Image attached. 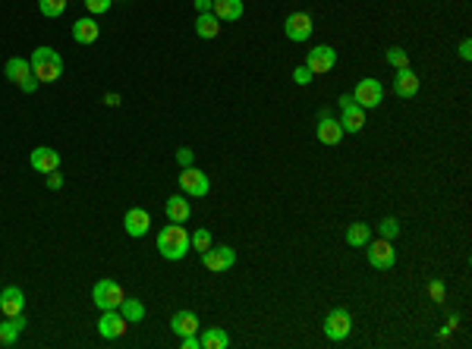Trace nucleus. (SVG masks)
Segmentation results:
<instances>
[{
    "instance_id": "nucleus-1",
    "label": "nucleus",
    "mask_w": 472,
    "mask_h": 349,
    "mask_svg": "<svg viewBox=\"0 0 472 349\" xmlns=\"http://www.w3.org/2000/svg\"><path fill=\"white\" fill-rule=\"evenodd\" d=\"M157 252L167 261H183L192 252L189 246V233L183 230V224H171L157 233Z\"/></svg>"
},
{
    "instance_id": "nucleus-2",
    "label": "nucleus",
    "mask_w": 472,
    "mask_h": 349,
    "mask_svg": "<svg viewBox=\"0 0 472 349\" xmlns=\"http://www.w3.org/2000/svg\"><path fill=\"white\" fill-rule=\"evenodd\" d=\"M28 63H32V75L38 79V82H57V79L63 75V57L57 54L54 48H48V44L35 48L32 57H28Z\"/></svg>"
},
{
    "instance_id": "nucleus-3",
    "label": "nucleus",
    "mask_w": 472,
    "mask_h": 349,
    "mask_svg": "<svg viewBox=\"0 0 472 349\" xmlns=\"http://www.w3.org/2000/svg\"><path fill=\"white\" fill-rule=\"evenodd\" d=\"M349 334H353V312L349 308H331L328 315H324V337L340 343Z\"/></svg>"
},
{
    "instance_id": "nucleus-4",
    "label": "nucleus",
    "mask_w": 472,
    "mask_h": 349,
    "mask_svg": "<svg viewBox=\"0 0 472 349\" xmlns=\"http://www.w3.org/2000/svg\"><path fill=\"white\" fill-rule=\"evenodd\" d=\"M3 73H7L10 82H16L22 91H26V95H32V91L42 85V82H38V79L32 75V63H28L26 57H10L7 69H3Z\"/></svg>"
},
{
    "instance_id": "nucleus-5",
    "label": "nucleus",
    "mask_w": 472,
    "mask_h": 349,
    "mask_svg": "<svg viewBox=\"0 0 472 349\" xmlns=\"http://www.w3.org/2000/svg\"><path fill=\"white\" fill-rule=\"evenodd\" d=\"M180 189H183L186 199H205L211 192V183H208V177L199 167H183L180 170Z\"/></svg>"
},
{
    "instance_id": "nucleus-6",
    "label": "nucleus",
    "mask_w": 472,
    "mask_h": 349,
    "mask_svg": "<svg viewBox=\"0 0 472 349\" xmlns=\"http://www.w3.org/2000/svg\"><path fill=\"white\" fill-rule=\"evenodd\" d=\"M353 101H356L362 110L378 107V104L384 101V85L378 82V79H372V75H365V79L356 82V89H353Z\"/></svg>"
},
{
    "instance_id": "nucleus-7",
    "label": "nucleus",
    "mask_w": 472,
    "mask_h": 349,
    "mask_svg": "<svg viewBox=\"0 0 472 349\" xmlns=\"http://www.w3.org/2000/svg\"><path fill=\"white\" fill-rule=\"evenodd\" d=\"M312 32H315V22H312V16L302 13V10H296V13H290L287 19H283V35H287L293 44L308 42Z\"/></svg>"
},
{
    "instance_id": "nucleus-8",
    "label": "nucleus",
    "mask_w": 472,
    "mask_h": 349,
    "mask_svg": "<svg viewBox=\"0 0 472 349\" xmlns=\"http://www.w3.org/2000/svg\"><path fill=\"white\" fill-rule=\"evenodd\" d=\"M365 249H369V265L375 267V271H387V267H394V261H397V252H394V242L390 240H369L365 242Z\"/></svg>"
},
{
    "instance_id": "nucleus-9",
    "label": "nucleus",
    "mask_w": 472,
    "mask_h": 349,
    "mask_svg": "<svg viewBox=\"0 0 472 349\" xmlns=\"http://www.w3.org/2000/svg\"><path fill=\"white\" fill-rule=\"evenodd\" d=\"M91 299H95V305L101 308V312H107V308H120V302L126 299V293L116 280H98L95 289H91Z\"/></svg>"
},
{
    "instance_id": "nucleus-10",
    "label": "nucleus",
    "mask_w": 472,
    "mask_h": 349,
    "mask_svg": "<svg viewBox=\"0 0 472 349\" xmlns=\"http://www.w3.org/2000/svg\"><path fill=\"white\" fill-rule=\"evenodd\" d=\"M315 136H318V142L328 145V148H334V145L343 142V126L340 120H334V116L328 114V110H318V126H315Z\"/></svg>"
},
{
    "instance_id": "nucleus-11",
    "label": "nucleus",
    "mask_w": 472,
    "mask_h": 349,
    "mask_svg": "<svg viewBox=\"0 0 472 349\" xmlns=\"http://www.w3.org/2000/svg\"><path fill=\"white\" fill-rule=\"evenodd\" d=\"M126 328H130V321L120 315V308H107V312H101V318H98V334H101L104 340H120V337L126 334Z\"/></svg>"
},
{
    "instance_id": "nucleus-12",
    "label": "nucleus",
    "mask_w": 472,
    "mask_h": 349,
    "mask_svg": "<svg viewBox=\"0 0 472 349\" xmlns=\"http://www.w3.org/2000/svg\"><path fill=\"white\" fill-rule=\"evenodd\" d=\"M202 265H205L208 271H214V274H220V271H230V267L236 265V249H230V246H211L208 252H202Z\"/></svg>"
},
{
    "instance_id": "nucleus-13",
    "label": "nucleus",
    "mask_w": 472,
    "mask_h": 349,
    "mask_svg": "<svg viewBox=\"0 0 472 349\" xmlns=\"http://www.w3.org/2000/svg\"><path fill=\"white\" fill-rule=\"evenodd\" d=\"M306 66L312 69L315 75L331 73V69L337 66V51L331 48V44H318V48H312V51L306 54Z\"/></svg>"
},
{
    "instance_id": "nucleus-14",
    "label": "nucleus",
    "mask_w": 472,
    "mask_h": 349,
    "mask_svg": "<svg viewBox=\"0 0 472 349\" xmlns=\"http://www.w3.org/2000/svg\"><path fill=\"white\" fill-rule=\"evenodd\" d=\"M28 164H32V170H38V173H54V170H60V151H54V148H48V145H38V148L28 154Z\"/></svg>"
},
{
    "instance_id": "nucleus-15",
    "label": "nucleus",
    "mask_w": 472,
    "mask_h": 349,
    "mask_svg": "<svg viewBox=\"0 0 472 349\" xmlns=\"http://www.w3.org/2000/svg\"><path fill=\"white\" fill-rule=\"evenodd\" d=\"M22 308H26V293H22L19 287H3L0 289V315L3 318L22 315Z\"/></svg>"
},
{
    "instance_id": "nucleus-16",
    "label": "nucleus",
    "mask_w": 472,
    "mask_h": 349,
    "mask_svg": "<svg viewBox=\"0 0 472 349\" xmlns=\"http://www.w3.org/2000/svg\"><path fill=\"white\" fill-rule=\"evenodd\" d=\"M394 95H397L400 101H410V98L419 95V75L412 73L410 66L397 69V75H394Z\"/></svg>"
},
{
    "instance_id": "nucleus-17",
    "label": "nucleus",
    "mask_w": 472,
    "mask_h": 349,
    "mask_svg": "<svg viewBox=\"0 0 472 349\" xmlns=\"http://www.w3.org/2000/svg\"><path fill=\"white\" fill-rule=\"evenodd\" d=\"M123 226H126V236L139 240V236H145V233L151 230V214L145 211V208H130L123 217Z\"/></svg>"
},
{
    "instance_id": "nucleus-18",
    "label": "nucleus",
    "mask_w": 472,
    "mask_h": 349,
    "mask_svg": "<svg viewBox=\"0 0 472 349\" xmlns=\"http://www.w3.org/2000/svg\"><path fill=\"white\" fill-rule=\"evenodd\" d=\"M98 35H101V26H98L91 16H85V19H76V22H73V42H76V44H95Z\"/></svg>"
},
{
    "instance_id": "nucleus-19",
    "label": "nucleus",
    "mask_w": 472,
    "mask_h": 349,
    "mask_svg": "<svg viewBox=\"0 0 472 349\" xmlns=\"http://www.w3.org/2000/svg\"><path fill=\"white\" fill-rule=\"evenodd\" d=\"M164 214L171 224H186V220L192 217V205L186 202V195H171V199L164 202Z\"/></svg>"
},
{
    "instance_id": "nucleus-20",
    "label": "nucleus",
    "mask_w": 472,
    "mask_h": 349,
    "mask_svg": "<svg viewBox=\"0 0 472 349\" xmlns=\"http://www.w3.org/2000/svg\"><path fill=\"white\" fill-rule=\"evenodd\" d=\"M343 110V116H340V126H343V132H362L365 129V110L359 107L356 101L353 104H347V107H340Z\"/></svg>"
},
{
    "instance_id": "nucleus-21",
    "label": "nucleus",
    "mask_w": 472,
    "mask_h": 349,
    "mask_svg": "<svg viewBox=\"0 0 472 349\" xmlns=\"http://www.w3.org/2000/svg\"><path fill=\"white\" fill-rule=\"evenodd\" d=\"M171 328H173V334L177 337H189V334H199L202 330V324H199V318H195V312H177V315L171 318Z\"/></svg>"
},
{
    "instance_id": "nucleus-22",
    "label": "nucleus",
    "mask_w": 472,
    "mask_h": 349,
    "mask_svg": "<svg viewBox=\"0 0 472 349\" xmlns=\"http://www.w3.org/2000/svg\"><path fill=\"white\" fill-rule=\"evenodd\" d=\"M22 330H26V315H13L7 321H0V346H13Z\"/></svg>"
},
{
    "instance_id": "nucleus-23",
    "label": "nucleus",
    "mask_w": 472,
    "mask_h": 349,
    "mask_svg": "<svg viewBox=\"0 0 472 349\" xmlns=\"http://www.w3.org/2000/svg\"><path fill=\"white\" fill-rule=\"evenodd\" d=\"M211 13L218 16L220 22H236V19H243V0H214Z\"/></svg>"
},
{
    "instance_id": "nucleus-24",
    "label": "nucleus",
    "mask_w": 472,
    "mask_h": 349,
    "mask_svg": "<svg viewBox=\"0 0 472 349\" xmlns=\"http://www.w3.org/2000/svg\"><path fill=\"white\" fill-rule=\"evenodd\" d=\"M199 343L202 349H227L230 346V334L224 328H205L199 334Z\"/></svg>"
},
{
    "instance_id": "nucleus-25",
    "label": "nucleus",
    "mask_w": 472,
    "mask_h": 349,
    "mask_svg": "<svg viewBox=\"0 0 472 349\" xmlns=\"http://www.w3.org/2000/svg\"><path fill=\"white\" fill-rule=\"evenodd\" d=\"M195 35H199V38H205V42L218 38V35H220V19L214 13H199V19H195Z\"/></svg>"
},
{
    "instance_id": "nucleus-26",
    "label": "nucleus",
    "mask_w": 472,
    "mask_h": 349,
    "mask_svg": "<svg viewBox=\"0 0 472 349\" xmlns=\"http://www.w3.org/2000/svg\"><path fill=\"white\" fill-rule=\"evenodd\" d=\"M372 240V226L362 224V220H356V224L347 226V246L353 249H365V242Z\"/></svg>"
},
{
    "instance_id": "nucleus-27",
    "label": "nucleus",
    "mask_w": 472,
    "mask_h": 349,
    "mask_svg": "<svg viewBox=\"0 0 472 349\" xmlns=\"http://www.w3.org/2000/svg\"><path fill=\"white\" fill-rule=\"evenodd\" d=\"M120 315H123L130 324H139L145 318V305L139 299H132V296H126V299L120 302Z\"/></svg>"
},
{
    "instance_id": "nucleus-28",
    "label": "nucleus",
    "mask_w": 472,
    "mask_h": 349,
    "mask_svg": "<svg viewBox=\"0 0 472 349\" xmlns=\"http://www.w3.org/2000/svg\"><path fill=\"white\" fill-rule=\"evenodd\" d=\"M189 246H192V252H208V249L214 246V240H211V230H205V226H199L195 233H189Z\"/></svg>"
},
{
    "instance_id": "nucleus-29",
    "label": "nucleus",
    "mask_w": 472,
    "mask_h": 349,
    "mask_svg": "<svg viewBox=\"0 0 472 349\" xmlns=\"http://www.w3.org/2000/svg\"><path fill=\"white\" fill-rule=\"evenodd\" d=\"M38 10H42V16H48V19H57V16H63V10H67V0H38Z\"/></svg>"
},
{
    "instance_id": "nucleus-30",
    "label": "nucleus",
    "mask_w": 472,
    "mask_h": 349,
    "mask_svg": "<svg viewBox=\"0 0 472 349\" xmlns=\"http://www.w3.org/2000/svg\"><path fill=\"white\" fill-rule=\"evenodd\" d=\"M378 236H381V240H397L400 236V220L397 217H384L381 224H378Z\"/></svg>"
},
{
    "instance_id": "nucleus-31",
    "label": "nucleus",
    "mask_w": 472,
    "mask_h": 349,
    "mask_svg": "<svg viewBox=\"0 0 472 349\" xmlns=\"http://www.w3.org/2000/svg\"><path fill=\"white\" fill-rule=\"evenodd\" d=\"M384 57H387V63H390L394 69L410 66V54H406L403 48H387V51H384Z\"/></svg>"
},
{
    "instance_id": "nucleus-32",
    "label": "nucleus",
    "mask_w": 472,
    "mask_h": 349,
    "mask_svg": "<svg viewBox=\"0 0 472 349\" xmlns=\"http://www.w3.org/2000/svg\"><path fill=\"white\" fill-rule=\"evenodd\" d=\"M312 79H315V73L306 66V63H299V66L293 69V82L296 85H312Z\"/></svg>"
},
{
    "instance_id": "nucleus-33",
    "label": "nucleus",
    "mask_w": 472,
    "mask_h": 349,
    "mask_svg": "<svg viewBox=\"0 0 472 349\" xmlns=\"http://www.w3.org/2000/svg\"><path fill=\"white\" fill-rule=\"evenodd\" d=\"M110 7H114V0H85V10H89L91 16H98V13H107Z\"/></svg>"
},
{
    "instance_id": "nucleus-34",
    "label": "nucleus",
    "mask_w": 472,
    "mask_h": 349,
    "mask_svg": "<svg viewBox=\"0 0 472 349\" xmlns=\"http://www.w3.org/2000/svg\"><path fill=\"white\" fill-rule=\"evenodd\" d=\"M192 161H195V154H192V148H177V164H180V170H183V167H192Z\"/></svg>"
},
{
    "instance_id": "nucleus-35",
    "label": "nucleus",
    "mask_w": 472,
    "mask_h": 349,
    "mask_svg": "<svg viewBox=\"0 0 472 349\" xmlns=\"http://www.w3.org/2000/svg\"><path fill=\"white\" fill-rule=\"evenodd\" d=\"M180 346H183V349H202V343H199V334L180 337Z\"/></svg>"
},
{
    "instance_id": "nucleus-36",
    "label": "nucleus",
    "mask_w": 472,
    "mask_h": 349,
    "mask_svg": "<svg viewBox=\"0 0 472 349\" xmlns=\"http://www.w3.org/2000/svg\"><path fill=\"white\" fill-rule=\"evenodd\" d=\"M60 186H63V177H60V170L48 173V189H60Z\"/></svg>"
},
{
    "instance_id": "nucleus-37",
    "label": "nucleus",
    "mask_w": 472,
    "mask_h": 349,
    "mask_svg": "<svg viewBox=\"0 0 472 349\" xmlns=\"http://www.w3.org/2000/svg\"><path fill=\"white\" fill-rule=\"evenodd\" d=\"M460 57H463V60H469V57H472V42H469V38H463V42H460Z\"/></svg>"
},
{
    "instance_id": "nucleus-38",
    "label": "nucleus",
    "mask_w": 472,
    "mask_h": 349,
    "mask_svg": "<svg viewBox=\"0 0 472 349\" xmlns=\"http://www.w3.org/2000/svg\"><path fill=\"white\" fill-rule=\"evenodd\" d=\"M431 296L435 302H444V283H431Z\"/></svg>"
},
{
    "instance_id": "nucleus-39",
    "label": "nucleus",
    "mask_w": 472,
    "mask_h": 349,
    "mask_svg": "<svg viewBox=\"0 0 472 349\" xmlns=\"http://www.w3.org/2000/svg\"><path fill=\"white\" fill-rule=\"evenodd\" d=\"M211 3L214 0H195V10H199V13H211Z\"/></svg>"
},
{
    "instance_id": "nucleus-40",
    "label": "nucleus",
    "mask_w": 472,
    "mask_h": 349,
    "mask_svg": "<svg viewBox=\"0 0 472 349\" xmlns=\"http://www.w3.org/2000/svg\"><path fill=\"white\" fill-rule=\"evenodd\" d=\"M104 104H107V107H116V104H120V95H116V91H110V95H104Z\"/></svg>"
}]
</instances>
